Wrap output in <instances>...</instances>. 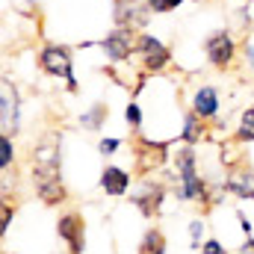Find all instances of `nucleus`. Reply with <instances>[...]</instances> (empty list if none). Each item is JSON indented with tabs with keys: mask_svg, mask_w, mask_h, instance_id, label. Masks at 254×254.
I'll list each match as a JSON object with an SVG mask.
<instances>
[{
	"mask_svg": "<svg viewBox=\"0 0 254 254\" xmlns=\"http://www.w3.org/2000/svg\"><path fill=\"white\" fill-rule=\"evenodd\" d=\"M33 190L48 207L68 198L63 184V133H51L33 148Z\"/></svg>",
	"mask_w": 254,
	"mask_h": 254,
	"instance_id": "nucleus-1",
	"label": "nucleus"
},
{
	"mask_svg": "<svg viewBox=\"0 0 254 254\" xmlns=\"http://www.w3.org/2000/svg\"><path fill=\"white\" fill-rule=\"evenodd\" d=\"M172 166H175V178H178L175 195H178L181 201H201L204 207H213V201H210V187H213V181H207V178L198 172L195 145H181V148L172 154Z\"/></svg>",
	"mask_w": 254,
	"mask_h": 254,
	"instance_id": "nucleus-2",
	"label": "nucleus"
},
{
	"mask_svg": "<svg viewBox=\"0 0 254 254\" xmlns=\"http://www.w3.org/2000/svg\"><path fill=\"white\" fill-rule=\"evenodd\" d=\"M39 68L42 74L54 77V80H65L68 83V92H77V77H74V60H71V51L65 45H45L39 51Z\"/></svg>",
	"mask_w": 254,
	"mask_h": 254,
	"instance_id": "nucleus-3",
	"label": "nucleus"
},
{
	"mask_svg": "<svg viewBox=\"0 0 254 254\" xmlns=\"http://www.w3.org/2000/svg\"><path fill=\"white\" fill-rule=\"evenodd\" d=\"M136 42H139V33L136 30H130V27H113L101 42H98V48L107 54V60L116 65L127 63L130 57H136Z\"/></svg>",
	"mask_w": 254,
	"mask_h": 254,
	"instance_id": "nucleus-4",
	"label": "nucleus"
},
{
	"mask_svg": "<svg viewBox=\"0 0 254 254\" xmlns=\"http://www.w3.org/2000/svg\"><path fill=\"white\" fill-rule=\"evenodd\" d=\"M204 57L207 63L219 71L231 68L234 60H237V39L231 30H213L207 39H204Z\"/></svg>",
	"mask_w": 254,
	"mask_h": 254,
	"instance_id": "nucleus-5",
	"label": "nucleus"
},
{
	"mask_svg": "<svg viewBox=\"0 0 254 254\" xmlns=\"http://www.w3.org/2000/svg\"><path fill=\"white\" fill-rule=\"evenodd\" d=\"M136 57H139L145 74H160V71H166L169 63H172V51H169L157 36H151V33H139Z\"/></svg>",
	"mask_w": 254,
	"mask_h": 254,
	"instance_id": "nucleus-6",
	"label": "nucleus"
},
{
	"mask_svg": "<svg viewBox=\"0 0 254 254\" xmlns=\"http://www.w3.org/2000/svg\"><path fill=\"white\" fill-rule=\"evenodd\" d=\"M0 130L6 136H18L21 130V95L9 77L0 80Z\"/></svg>",
	"mask_w": 254,
	"mask_h": 254,
	"instance_id": "nucleus-7",
	"label": "nucleus"
},
{
	"mask_svg": "<svg viewBox=\"0 0 254 254\" xmlns=\"http://www.w3.org/2000/svg\"><path fill=\"white\" fill-rule=\"evenodd\" d=\"M166 184L163 181H154V178H145L142 184H139V190L133 192V204H136V210L145 216V219H154V216H160V210H163V204H166Z\"/></svg>",
	"mask_w": 254,
	"mask_h": 254,
	"instance_id": "nucleus-8",
	"label": "nucleus"
},
{
	"mask_svg": "<svg viewBox=\"0 0 254 254\" xmlns=\"http://www.w3.org/2000/svg\"><path fill=\"white\" fill-rule=\"evenodd\" d=\"M57 234L68 246V254H86V219L77 210H68L57 222Z\"/></svg>",
	"mask_w": 254,
	"mask_h": 254,
	"instance_id": "nucleus-9",
	"label": "nucleus"
},
{
	"mask_svg": "<svg viewBox=\"0 0 254 254\" xmlns=\"http://www.w3.org/2000/svg\"><path fill=\"white\" fill-rule=\"evenodd\" d=\"M190 110L198 116V119H204V122H216V119H219V110H222L219 89L210 86V83L198 86V89L192 92V98H190Z\"/></svg>",
	"mask_w": 254,
	"mask_h": 254,
	"instance_id": "nucleus-10",
	"label": "nucleus"
},
{
	"mask_svg": "<svg viewBox=\"0 0 254 254\" xmlns=\"http://www.w3.org/2000/svg\"><path fill=\"white\" fill-rule=\"evenodd\" d=\"M113 21H116V27H130V30L139 33V30L148 27L151 9H148L145 0H139V3H116L113 6Z\"/></svg>",
	"mask_w": 254,
	"mask_h": 254,
	"instance_id": "nucleus-11",
	"label": "nucleus"
},
{
	"mask_svg": "<svg viewBox=\"0 0 254 254\" xmlns=\"http://www.w3.org/2000/svg\"><path fill=\"white\" fill-rule=\"evenodd\" d=\"M139 169L142 172H151V169H160L166 160H172L169 154V145L166 142H154V139H139Z\"/></svg>",
	"mask_w": 254,
	"mask_h": 254,
	"instance_id": "nucleus-12",
	"label": "nucleus"
},
{
	"mask_svg": "<svg viewBox=\"0 0 254 254\" xmlns=\"http://www.w3.org/2000/svg\"><path fill=\"white\" fill-rule=\"evenodd\" d=\"M130 172H125L122 166H113V163H107L104 166V172H101V190L107 192L110 198H122L130 192Z\"/></svg>",
	"mask_w": 254,
	"mask_h": 254,
	"instance_id": "nucleus-13",
	"label": "nucleus"
},
{
	"mask_svg": "<svg viewBox=\"0 0 254 254\" xmlns=\"http://www.w3.org/2000/svg\"><path fill=\"white\" fill-rule=\"evenodd\" d=\"M225 190L228 195L240 198V201H254V172L252 169H237L225 178Z\"/></svg>",
	"mask_w": 254,
	"mask_h": 254,
	"instance_id": "nucleus-14",
	"label": "nucleus"
},
{
	"mask_svg": "<svg viewBox=\"0 0 254 254\" xmlns=\"http://www.w3.org/2000/svg\"><path fill=\"white\" fill-rule=\"evenodd\" d=\"M204 136H207V122L198 119L192 110H187L184 113V127H181V142L184 145H198Z\"/></svg>",
	"mask_w": 254,
	"mask_h": 254,
	"instance_id": "nucleus-15",
	"label": "nucleus"
},
{
	"mask_svg": "<svg viewBox=\"0 0 254 254\" xmlns=\"http://www.w3.org/2000/svg\"><path fill=\"white\" fill-rule=\"evenodd\" d=\"M169 252V243H166V234L160 228H148L139 240V249L136 254H166Z\"/></svg>",
	"mask_w": 254,
	"mask_h": 254,
	"instance_id": "nucleus-16",
	"label": "nucleus"
},
{
	"mask_svg": "<svg viewBox=\"0 0 254 254\" xmlns=\"http://www.w3.org/2000/svg\"><path fill=\"white\" fill-rule=\"evenodd\" d=\"M107 119H110V107H107V104H92V107L80 116V127L98 133L101 127L107 125Z\"/></svg>",
	"mask_w": 254,
	"mask_h": 254,
	"instance_id": "nucleus-17",
	"label": "nucleus"
},
{
	"mask_svg": "<svg viewBox=\"0 0 254 254\" xmlns=\"http://www.w3.org/2000/svg\"><path fill=\"white\" fill-rule=\"evenodd\" d=\"M237 142H254V107L249 110H243V116H240V125H237Z\"/></svg>",
	"mask_w": 254,
	"mask_h": 254,
	"instance_id": "nucleus-18",
	"label": "nucleus"
},
{
	"mask_svg": "<svg viewBox=\"0 0 254 254\" xmlns=\"http://www.w3.org/2000/svg\"><path fill=\"white\" fill-rule=\"evenodd\" d=\"M15 136H6L0 133V169L9 172V166H15Z\"/></svg>",
	"mask_w": 254,
	"mask_h": 254,
	"instance_id": "nucleus-19",
	"label": "nucleus"
},
{
	"mask_svg": "<svg viewBox=\"0 0 254 254\" xmlns=\"http://www.w3.org/2000/svg\"><path fill=\"white\" fill-rule=\"evenodd\" d=\"M145 3H148L151 15H169V12H175L178 6H184V3H192V0H145Z\"/></svg>",
	"mask_w": 254,
	"mask_h": 254,
	"instance_id": "nucleus-20",
	"label": "nucleus"
},
{
	"mask_svg": "<svg viewBox=\"0 0 254 254\" xmlns=\"http://www.w3.org/2000/svg\"><path fill=\"white\" fill-rule=\"evenodd\" d=\"M125 122L130 130H142V107L136 104V101H130L125 107Z\"/></svg>",
	"mask_w": 254,
	"mask_h": 254,
	"instance_id": "nucleus-21",
	"label": "nucleus"
},
{
	"mask_svg": "<svg viewBox=\"0 0 254 254\" xmlns=\"http://www.w3.org/2000/svg\"><path fill=\"white\" fill-rule=\"evenodd\" d=\"M201 237H204V219H192L190 222V243H192L195 252L201 249Z\"/></svg>",
	"mask_w": 254,
	"mask_h": 254,
	"instance_id": "nucleus-22",
	"label": "nucleus"
},
{
	"mask_svg": "<svg viewBox=\"0 0 254 254\" xmlns=\"http://www.w3.org/2000/svg\"><path fill=\"white\" fill-rule=\"evenodd\" d=\"M119 148H122V139H113V136H107V139L98 142V154H101V157H113Z\"/></svg>",
	"mask_w": 254,
	"mask_h": 254,
	"instance_id": "nucleus-23",
	"label": "nucleus"
},
{
	"mask_svg": "<svg viewBox=\"0 0 254 254\" xmlns=\"http://www.w3.org/2000/svg\"><path fill=\"white\" fill-rule=\"evenodd\" d=\"M198 254H228V249H225L219 240H204L201 249H198Z\"/></svg>",
	"mask_w": 254,
	"mask_h": 254,
	"instance_id": "nucleus-24",
	"label": "nucleus"
},
{
	"mask_svg": "<svg viewBox=\"0 0 254 254\" xmlns=\"http://www.w3.org/2000/svg\"><path fill=\"white\" fill-rule=\"evenodd\" d=\"M0 210H3V219H0V234H6V231H9V222H12V216H15V207H12L9 201H3V207H0Z\"/></svg>",
	"mask_w": 254,
	"mask_h": 254,
	"instance_id": "nucleus-25",
	"label": "nucleus"
},
{
	"mask_svg": "<svg viewBox=\"0 0 254 254\" xmlns=\"http://www.w3.org/2000/svg\"><path fill=\"white\" fill-rule=\"evenodd\" d=\"M243 60H246V65L254 71V42H249V39H246V45H243Z\"/></svg>",
	"mask_w": 254,
	"mask_h": 254,
	"instance_id": "nucleus-26",
	"label": "nucleus"
},
{
	"mask_svg": "<svg viewBox=\"0 0 254 254\" xmlns=\"http://www.w3.org/2000/svg\"><path fill=\"white\" fill-rule=\"evenodd\" d=\"M237 219H240V228H243V234H246V237H252V222H249V216H246V213H243V210H237Z\"/></svg>",
	"mask_w": 254,
	"mask_h": 254,
	"instance_id": "nucleus-27",
	"label": "nucleus"
},
{
	"mask_svg": "<svg viewBox=\"0 0 254 254\" xmlns=\"http://www.w3.org/2000/svg\"><path fill=\"white\" fill-rule=\"evenodd\" d=\"M237 254H254V237H246L243 246L237 249Z\"/></svg>",
	"mask_w": 254,
	"mask_h": 254,
	"instance_id": "nucleus-28",
	"label": "nucleus"
},
{
	"mask_svg": "<svg viewBox=\"0 0 254 254\" xmlns=\"http://www.w3.org/2000/svg\"><path fill=\"white\" fill-rule=\"evenodd\" d=\"M116 3H139V0H116Z\"/></svg>",
	"mask_w": 254,
	"mask_h": 254,
	"instance_id": "nucleus-29",
	"label": "nucleus"
}]
</instances>
